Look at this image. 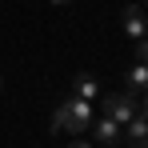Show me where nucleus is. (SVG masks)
Masks as SVG:
<instances>
[{
  "mask_svg": "<svg viewBox=\"0 0 148 148\" xmlns=\"http://www.w3.org/2000/svg\"><path fill=\"white\" fill-rule=\"evenodd\" d=\"M88 124H92V104L72 96V100H64V104L56 108L52 132H76V136H80V132H88Z\"/></svg>",
  "mask_w": 148,
  "mask_h": 148,
  "instance_id": "1",
  "label": "nucleus"
},
{
  "mask_svg": "<svg viewBox=\"0 0 148 148\" xmlns=\"http://www.w3.org/2000/svg\"><path fill=\"white\" fill-rule=\"evenodd\" d=\"M104 116L116 120L124 128V124L136 116V96H128V92H120V96H104Z\"/></svg>",
  "mask_w": 148,
  "mask_h": 148,
  "instance_id": "2",
  "label": "nucleus"
},
{
  "mask_svg": "<svg viewBox=\"0 0 148 148\" xmlns=\"http://www.w3.org/2000/svg\"><path fill=\"white\" fill-rule=\"evenodd\" d=\"M120 20H124V32H128L132 40H140V36H148V16H144V8H140V4H128Z\"/></svg>",
  "mask_w": 148,
  "mask_h": 148,
  "instance_id": "3",
  "label": "nucleus"
},
{
  "mask_svg": "<svg viewBox=\"0 0 148 148\" xmlns=\"http://www.w3.org/2000/svg\"><path fill=\"white\" fill-rule=\"evenodd\" d=\"M88 128H92V132H96V140L100 144H116V132H120V124L116 120H108V116H92V124H88Z\"/></svg>",
  "mask_w": 148,
  "mask_h": 148,
  "instance_id": "4",
  "label": "nucleus"
},
{
  "mask_svg": "<svg viewBox=\"0 0 148 148\" xmlns=\"http://www.w3.org/2000/svg\"><path fill=\"white\" fill-rule=\"evenodd\" d=\"M148 92V64H132L128 68V96H144Z\"/></svg>",
  "mask_w": 148,
  "mask_h": 148,
  "instance_id": "5",
  "label": "nucleus"
},
{
  "mask_svg": "<svg viewBox=\"0 0 148 148\" xmlns=\"http://www.w3.org/2000/svg\"><path fill=\"white\" fill-rule=\"evenodd\" d=\"M72 92H76L80 100H92V96H100V80H96L92 72H80V76L72 80Z\"/></svg>",
  "mask_w": 148,
  "mask_h": 148,
  "instance_id": "6",
  "label": "nucleus"
},
{
  "mask_svg": "<svg viewBox=\"0 0 148 148\" xmlns=\"http://www.w3.org/2000/svg\"><path fill=\"white\" fill-rule=\"evenodd\" d=\"M128 144L132 148H148V120L144 116H132L128 120Z\"/></svg>",
  "mask_w": 148,
  "mask_h": 148,
  "instance_id": "7",
  "label": "nucleus"
},
{
  "mask_svg": "<svg viewBox=\"0 0 148 148\" xmlns=\"http://www.w3.org/2000/svg\"><path fill=\"white\" fill-rule=\"evenodd\" d=\"M136 64H148V36L136 40Z\"/></svg>",
  "mask_w": 148,
  "mask_h": 148,
  "instance_id": "8",
  "label": "nucleus"
},
{
  "mask_svg": "<svg viewBox=\"0 0 148 148\" xmlns=\"http://www.w3.org/2000/svg\"><path fill=\"white\" fill-rule=\"evenodd\" d=\"M68 148H92V144H88V140H72Z\"/></svg>",
  "mask_w": 148,
  "mask_h": 148,
  "instance_id": "9",
  "label": "nucleus"
},
{
  "mask_svg": "<svg viewBox=\"0 0 148 148\" xmlns=\"http://www.w3.org/2000/svg\"><path fill=\"white\" fill-rule=\"evenodd\" d=\"M140 116H144V120H148V92H144V112H140Z\"/></svg>",
  "mask_w": 148,
  "mask_h": 148,
  "instance_id": "10",
  "label": "nucleus"
},
{
  "mask_svg": "<svg viewBox=\"0 0 148 148\" xmlns=\"http://www.w3.org/2000/svg\"><path fill=\"white\" fill-rule=\"evenodd\" d=\"M52 4H72V0H52Z\"/></svg>",
  "mask_w": 148,
  "mask_h": 148,
  "instance_id": "11",
  "label": "nucleus"
},
{
  "mask_svg": "<svg viewBox=\"0 0 148 148\" xmlns=\"http://www.w3.org/2000/svg\"><path fill=\"white\" fill-rule=\"evenodd\" d=\"M104 148H116V144H104Z\"/></svg>",
  "mask_w": 148,
  "mask_h": 148,
  "instance_id": "12",
  "label": "nucleus"
},
{
  "mask_svg": "<svg viewBox=\"0 0 148 148\" xmlns=\"http://www.w3.org/2000/svg\"><path fill=\"white\" fill-rule=\"evenodd\" d=\"M144 4H148V0H144Z\"/></svg>",
  "mask_w": 148,
  "mask_h": 148,
  "instance_id": "13",
  "label": "nucleus"
}]
</instances>
